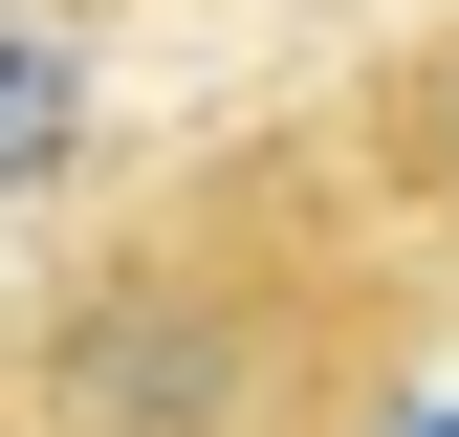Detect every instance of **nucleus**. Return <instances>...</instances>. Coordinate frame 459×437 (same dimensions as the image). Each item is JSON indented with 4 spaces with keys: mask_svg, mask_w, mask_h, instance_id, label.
Returning a JSON list of instances; mask_svg holds the SVG:
<instances>
[{
    "mask_svg": "<svg viewBox=\"0 0 459 437\" xmlns=\"http://www.w3.org/2000/svg\"><path fill=\"white\" fill-rule=\"evenodd\" d=\"M416 306L437 262L351 132H219L0 285V437H394Z\"/></svg>",
    "mask_w": 459,
    "mask_h": 437,
    "instance_id": "1",
    "label": "nucleus"
},
{
    "mask_svg": "<svg viewBox=\"0 0 459 437\" xmlns=\"http://www.w3.org/2000/svg\"><path fill=\"white\" fill-rule=\"evenodd\" d=\"M351 153H372V197L416 218V262L459 285V22H437V44H394V66L351 88Z\"/></svg>",
    "mask_w": 459,
    "mask_h": 437,
    "instance_id": "2",
    "label": "nucleus"
},
{
    "mask_svg": "<svg viewBox=\"0 0 459 437\" xmlns=\"http://www.w3.org/2000/svg\"><path fill=\"white\" fill-rule=\"evenodd\" d=\"M44 153H66V44L0 22V176H44Z\"/></svg>",
    "mask_w": 459,
    "mask_h": 437,
    "instance_id": "3",
    "label": "nucleus"
},
{
    "mask_svg": "<svg viewBox=\"0 0 459 437\" xmlns=\"http://www.w3.org/2000/svg\"><path fill=\"white\" fill-rule=\"evenodd\" d=\"M44 22H109V0H44Z\"/></svg>",
    "mask_w": 459,
    "mask_h": 437,
    "instance_id": "4",
    "label": "nucleus"
}]
</instances>
